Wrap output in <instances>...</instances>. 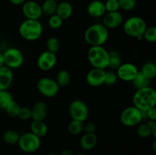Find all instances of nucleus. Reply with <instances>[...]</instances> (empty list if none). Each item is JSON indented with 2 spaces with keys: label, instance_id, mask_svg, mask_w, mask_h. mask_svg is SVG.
<instances>
[{
  "label": "nucleus",
  "instance_id": "f257e3e1",
  "mask_svg": "<svg viewBox=\"0 0 156 155\" xmlns=\"http://www.w3.org/2000/svg\"><path fill=\"white\" fill-rule=\"evenodd\" d=\"M84 38L90 46H103L109 38V30L103 24H94L85 30Z\"/></svg>",
  "mask_w": 156,
  "mask_h": 155
},
{
  "label": "nucleus",
  "instance_id": "f03ea898",
  "mask_svg": "<svg viewBox=\"0 0 156 155\" xmlns=\"http://www.w3.org/2000/svg\"><path fill=\"white\" fill-rule=\"evenodd\" d=\"M133 103L141 111H147L156 105V91L152 87L137 90L133 97Z\"/></svg>",
  "mask_w": 156,
  "mask_h": 155
},
{
  "label": "nucleus",
  "instance_id": "7ed1b4c3",
  "mask_svg": "<svg viewBox=\"0 0 156 155\" xmlns=\"http://www.w3.org/2000/svg\"><path fill=\"white\" fill-rule=\"evenodd\" d=\"M43 25L39 20H24L20 24L18 32L23 39L27 41H35L42 36Z\"/></svg>",
  "mask_w": 156,
  "mask_h": 155
},
{
  "label": "nucleus",
  "instance_id": "20e7f679",
  "mask_svg": "<svg viewBox=\"0 0 156 155\" xmlns=\"http://www.w3.org/2000/svg\"><path fill=\"white\" fill-rule=\"evenodd\" d=\"M88 60L92 68L105 70L108 68L109 52L103 46H91L88 51Z\"/></svg>",
  "mask_w": 156,
  "mask_h": 155
},
{
  "label": "nucleus",
  "instance_id": "39448f33",
  "mask_svg": "<svg viewBox=\"0 0 156 155\" xmlns=\"http://www.w3.org/2000/svg\"><path fill=\"white\" fill-rule=\"evenodd\" d=\"M147 27L146 21L140 16H132L123 22V31L127 36L142 40Z\"/></svg>",
  "mask_w": 156,
  "mask_h": 155
},
{
  "label": "nucleus",
  "instance_id": "423d86ee",
  "mask_svg": "<svg viewBox=\"0 0 156 155\" xmlns=\"http://www.w3.org/2000/svg\"><path fill=\"white\" fill-rule=\"evenodd\" d=\"M18 145L24 153H32L39 150L41 146V138L32 132H25L20 135Z\"/></svg>",
  "mask_w": 156,
  "mask_h": 155
},
{
  "label": "nucleus",
  "instance_id": "0eeeda50",
  "mask_svg": "<svg viewBox=\"0 0 156 155\" xmlns=\"http://www.w3.org/2000/svg\"><path fill=\"white\" fill-rule=\"evenodd\" d=\"M120 119L122 124L127 127L137 126L143 121L142 111L134 106L125 108L120 113Z\"/></svg>",
  "mask_w": 156,
  "mask_h": 155
},
{
  "label": "nucleus",
  "instance_id": "6e6552de",
  "mask_svg": "<svg viewBox=\"0 0 156 155\" xmlns=\"http://www.w3.org/2000/svg\"><path fill=\"white\" fill-rule=\"evenodd\" d=\"M60 87L56 81L50 78L44 77L39 79L37 83V89L38 92L44 97L52 98L59 93Z\"/></svg>",
  "mask_w": 156,
  "mask_h": 155
},
{
  "label": "nucleus",
  "instance_id": "1a4fd4ad",
  "mask_svg": "<svg viewBox=\"0 0 156 155\" xmlns=\"http://www.w3.org/2000/svg\"><path fill=\"white\" fill-rule=\"evenodd\" d=\"M5 66L10 69L18 68L24 63V55L16 47H10L3 53Z\"/></svg>",
  "mask_w": 156,
  "mask_h": 155
},
{
  "label": "nucleus",
  "instance_id": "9d476101",
  "mask_svg": "<svg viewBox=\"0 0 156 155\" xmlns=\"http://www.w3.org/2000/svg\"><path fill=\"white\" fill-rule=\"evenodd\" d=\"M69 112L72 119L85 122L89 115V110L86 103L81 100H75L69 106Z\"/></svg>",
  "mask_w": 156,
  "mask_h": 155
},
{
  "label": "nucleus",
  "instance_id": "9b49d317",
  "mask_svg": "<svg viewBox=\"0 0 156 155\" xmlns=\"http://www.w3.org/2000/svg\"><path fill=\"white\" fill-rule=\"evenodd\" d=\"M22 13L26 19L39 20L42 17L41 5L34 0H28L22 4Z\"/></svg>",
  "mask_w": 156,
  "mask_h": 155
},
{
  "label": "nucleus",
  "instance_id": "f8f14e48",
  "mask_svg": "<svg viewBox=\"0 0 156 155\" xmlns=\"http://www.w3.org/2000/svg\"><path fill=\"white\" fill-rule=\"evenodd\" d=\"M139 71H140L138 70L136 65L130 62L122 63L120 67L116 70L117 78L126 82L132 81Z\"/></svg>",
  "mask_w": 156,
  "mask_h": 155
},
{
  "label": "nucleus",
  "instance_id": "ddd939ff",
  "mask_svg": "<svg viewBox=\"0 0 156 155\" xmlns=\"http://www.w3.org/2000/svg\"><path fill=\"white\" fill-rule=\"evenodd\" d=\"M57 62V57L56 53L44 51L41 53L37 60V65L41 71H47L53 69Z\"/></svg>",
  "mask_w": 156,
  "mask_h": 155
},
{
  "label": "nucleus",
  "instance_id": "4468645a",
  "mask_svg": "<svg viewBox=\"0 0 156 155\" xmlns=\"http://www.w3.org/2000/svg\"><path fill=\"white\" fill-rule=\"evenodd\" d=\"M105 72H106V71L105 69L92 68L87 73V84L89 86L94 87V88L100 87L105 84Z\"/></svg>",
  "mask_w": 156,
  "mask_h": 155
},
{
  "label": "nucleus",
  "instance_id": "2eb2a0df",
  "mask_svg": "<svg viewBox=\"0 0 156 155\" xmlns=\"http://www.w3.org/2000/svg\"><path fill=\"white\" fill-rule=\"evenodd\" d=\"M123 23V18L119 11L113 12H106L103 16L102 24L109 30L120 27Z\"/></svg>",
  "mask_w": 156,
  "mask_h": 155
},
{
  "label": "nucleus",
  "instance_id": "dca6fc26",
  "mask_svg": "<svg viewBox=\"0 0 156 155\" xmlns=\"http://www.w3.org/2000/svg\"><path fill=\"white\" fill-rule=\"evenodd\" d=\"M31 119L37 121H44L48 113V106L45 102L38 101L31 108Z\"/></svg>",
  "mask_w": 156,
  "mask_h": 155
},
{
  "label": "nucleus",
  "instance_id": "f3484780",
  "mask_svg": "<svg viewBox=\"0 0 156 155\" xmlns=\"http://www.w3.org/2000/svg\"><path fill=\"white\" fill-rule=\"evenodd\" d=\"M87 12L92 18H101L106 13L105 2L101 0H93L87 6Z\"/></svg>",
  "mask_w": 156,
  "mask_h": 155
},
{
  "label": "nucleus",
  "instance_id": "a211bd4d",
  "mask_svg": "<svg viewBox=\"0 0 156 155\" xmlns=\"http://www.w3.org/2000/svg\"><path fill=\"white\" fill-rule=\"evenodd\" d=\"M14 75L12 69L6 66L0 68V91L8 90L12 85Z\"/></svg>",
  "mask_w": 156,
  "mask_h": 155
},
{
  "label": "nucleus",
  "instance_id": "6ab92c4d",
  "mask_svg": "<svg viewBox=\"0 0 156 155\" xmlns=\"http://www.w3.org/2000/svg\"><path fill=\"white\" fill-rule=\"evenodd\" d=\"M98 143V137L95 133H85L79 140V145L83 150H90L94 148Z\"/></svg>",
  "mask_w": 156,
  "mask_h": 155
},
{
  "label": "nucleus",
  "instance_id": "aec40b11",
  "mask_svg": "<svg viewBox=\"0 0 156 155\" xmlns=\"http://www.w3.org/2000/svg\"><path fill=\"white\" fill-rule=\"evenodd\" d=\"M73 12V7L70 2L67 1H62L58 3L56 14L62 20H67L72 16Z\"/></svg>",
  "mask_w": 156,
  "mask_h": 155
},
{
  "label": "nucleus",
  "instance_id": "412c9836",
  "mask_svg": "<svg viewBox=\"0 0 156 155\" xmlns=\"http://www.w3.org/2000/svg\"><path fill=\"white\" fill-rule=\"evenodd\" d=\"M30 132L34 134L40 138L47 135L48 132V126L44 121H37L33 120L30 125Z\"/></svg>",
  "mask_w": 156,
  "mask_h": 155
},
{
  "label": "nucleus",
  "instance_id": "4be33fe9",
  "mask_svg": "<svg viewBox=\"0 0 156 155\" xmlns=\"http://www.w3.org/2000/svg\"><path fill=\"white\" fill-rule=\"evenodd\" d=\"M57 5L58 2L55 0H44L42 5H41L43 15L50 17L56 14Z\"/></svg>",
  "mask_w": 156,
  "mask_h": 155
},
{
  "label": "nucleus",
  "instance_id": "5701e85b",
  "mask_svg": "<svg viewBox=\"0 0 156 155\" xmlns=\"http://www.w3.org/2000/svg\"><path fill=\"white\" fill-rule=\"evenodd\" d=\"M20 138V134L18 131L14 129H9L5 131L2 135V139L5 144L9 145H14L18 144V141Z\"/></svg>",
  "mask_w": 156,
  "mask_h": 155
},
{
  "label": "nucleus",
  "instance_id": "b1692460",
  "mask_svg": "<svg viewBox=\"0 0 156 155\" xmlns=\"http://www.w3.org/2000/svg\"><path fill=\"white\" fill-rule=\"evenodd\" d=\"M121 64V56H120V53L116 50H112V51L109 52L108 68L112 70H117Z\"/></svg>",
  "mask_w": 156,
  "mask_h": 155
},
{
  "label": "nucleus",
  "instance_id": "393cba45",
  "mask_svg": "<svg viewBox=\"0 0 156 155\" xmlns=\"http://www.w3.org/2000/svg\"><path fill=\"white\" fill-rule=\"evenodd\" d=\"M140 72L151 81L156 76V65L153 62H146L142 66Z\"/></svg>",
  "mask_w": 156,
  "mask_h": 155
},
{
  "label": "nucleus",
  "instance_id": "a878e982",
  "mask_svg": "<svg viewBox=\"0 0 156 155\" xmlns=\"http://www.w3.org/2000/svg\"><path fill=\"white\" fill-rule=\"evenodd\" d=\"M133 84V86L136 88L137 90L141 89V88H146V87L149 86V83H150V80L146 77L144 74H142L140 71H139L138 74H136L133 80L131 81Z\"/></svg>",
  "mask_w": 156,
  "mask_h": 155
},
{
  "label": "nucleus",
  "instance_id": "bb28decb",
  "mask_svg": "<svg viewBox=\"0 0 156 155\" xmlns=\"http://www.w3.org/2000/svg\"><path fill=\"white\" fill-rule=\"evenodd\" d=\"M84 129V122L81 121H78V120L72 119L71 121L69 122L68 127V132H69L71 135H80L82 132H83Z\"/></svg>",
  "mask_w": 156,
  "mask_h": 155
},
{
  "label": "nucleus",
  "instance_id": "cd10ccee",
  "mask_svg": "<svg viewBox=\"0 0 156 155\" xmlns=\"http://www.w3.org/2000/svg\"><path fill=\"white\" fill-rule=\"evenodd\" d=\"M59 87H66L71 81V75L66 70H60L56 74V78L55 80Z\"/></svg>",
  "mask_w": 156,
  "mask_h": 155
},
{
  "label": "nucleus",
  "instance_id": "c85d7f7f",
  "mask_svg": "<svg viewBox=\"0 0 156 155\" xmlns=\"http://www.w3.org/2000/svg\"><path fill=\"white\" fill-rule=\"evenodd\" d=\"M13 100L12 94L8 90L0 91V109L5 110L8 105Z\"/></svg>",
  "mask_w": 156,
  "mask_h": 155
},
{
  "label": "nucleus",
  "instance_id": "c756f323",
  "mask_svg": "<svg viewBox=\"0 0 156 155\" xmlns=\"http://www.w3.org/2000/svg\"><path fill=\"white\" fill-rule=\"evenodd\" d=\"M46 48L47 51L53 53H56L60 48V42L59 39L54 36L50 37L46 42Z\"/></svg>",
  "mask_w": 156,
  "mask_h": 155
},
{
  "label": "nucleus",
  "instance_id": "7c9ffc66",
  "mask_svg": "<svg viewBox=\"0 0 156 155\" xmlns=\"http://www.w3.org/2000/svg\"><path fill=\"white\" fill-rule=\"evenodd\" d=\"M20 109H21V106L16 101L13 100L8 105L7 107L5 109V111L8 114V115L15 118V117H18Z\"/></svg>",
  "mask_w": 156,
  "mask_h": 155
},
{
  "label": "nucleus",
  "instance_id": "2f4dec72",
  "mask_svg": "<svg viewBox=\"0 0 156 155\" xmlns=\"http://www.w3.org/2000/svg\"><path fill=\"white\" fill-rule=\"evenodd\" d=\"M136 134L142 138H146L151 135V128L147 123H140L136 128Z\"/></svg>",
  "mask_w": 156,
  "mask_h": 155
},
{
  "label": "nucleus",
  "instance_id": "473e14b6",
  "mask_svg": "<svg viewBox=\"0 0 156 155\" xmlns=\"http://www.w3.org/2000/svg\"><path fill=\"white\" fill-rule=\"evenodd\" d=\"M143 38L149 43H155L156 41V27L154 26L146 27Z\"/></svg>",
  "mask_w": 156,
  "mask_h": 155
},
{
  "label": "nucleus",
  "instance_id": "72a5a7b5",
  "mask_svg": "<svg viewBox=\"0 0 156 155\" xmlns=\"http://www.w3.org/2000/svg\"><path fill=\"white\" fill-rule=\"evenodd\" d=\"M62 22H63V20L61 18H59L56 14L50 16L48 19V25L50 28L54 29H59V27H61V26L62 25Z\"/></svg>",
  "mask_w": 156,
  "mask_h": 155
},
{
  "label": "nucleus",
  "instance_id": "f704fd0d",
  "mask_svg": "<svg viewBox=\"0 0 156 155\" xmlns=\"http://www.w3.org/2000/svg\"><path fill=\"white\" fill-rule=\"evenodd\" d=\"M120 5V9L129 12L132 11L136 5V0H118Z\"/></svg>",
  "mask_w": 156,
  "mask_h": 155
},
{
  "label": "nucleus",
  "instance_id": "c9c22d12",
  "mask_svg": "<svg viewBox=\"0 0 156 155\" xmlns=\"http://www.w3.org/2000/svg\"><path fill=\"white\" fill-rule=\"evenodd\" d=\"M117 73L114 72V71H106L105 72V84L107 85H114L117 81Z\"/></svg>",
  "mask_w": 156,
  "mask_h": 155
},
{
  "label": "nucleus",
  "instance_id": "e433bc0d",
  "mask_svg": "<svg viewBox=\"0 0 156 155\" xmlns=\"http://www.w3.org/2000/svg\"><path fill=\"white\" fill-rule=\"evenodd\" d=\"M106 12H117L120 9L118 0H107L105 2Z\"/></svg>",
  "mask_w": 156,
  "mask_h": 155
},
{
  "label": "nucleus",
  "instance_id": "4c0bfd02",
  "mask_svg": "<svg viewBox=\"0 0 156 155\" xmlns=\"http://www.w3.org/2000/svg\"><path fill=\"white\" fill-rule=\"evenodd\" d=\"M18 118L21 120H28L31 119V109L27 106H21L19 112H18Z\"/></svg>",
  "mask_w": 156,
  "mask_h": 155
},
{
  "label": "nucleus",
  "instance_id": "58836bf2",
  "mask_svg": "<svg viewBox=\"0 0 156 155\" xmlns=\"http://www.w3.org/2000/svg\"><path fill=\"white\" fill-rule=\"evenodd\" d=\"M97 129L95 123L93 122H88L87 123L84 124L83 131L85 133H95V131Z\"/></svg>",
  "mask_w": 156,
  "mask_h": 155
},
{
  "label": "nucleus",
  "instance_id": "ea45409f",
  "mask_svg": "<svg viewBox=\"0 0 156 155\" xmlns=\"http://www.w3.org/2000/svg\"><path fill=\"white\" fill-rule=\"evenodd\" d=\"M146 116L147 119H149V120H153L155 121L156 120V108L152 107L151 109H149V110L146 111Z\"/></svg>",
  "mask_w": 156,
  "mask_h": 155
},
{
  "label": "nucleus",
  "instance_id": "a19ab883",
  "mask_svg": "<svg viewBox=\"0 0 156 155\" xmlns=\"http://www.w3.org/2000/svg\"><path fill=\"white\" fill-rule=\"evenodd\" d=\"M9 1L12 5H22L27 0H9Z\"/></svg>",
  "mask_w": 156,
  "mask_h": 155
},
{
  "label": "nucleus",
  "instance_id": "79ce46f5",
  "mask_svg": "<svg viewBox=\"0 0 156 155\" xmlns=\"http://www.w3.org/2000/svg\"><path fill=\"white\" fill-rule=\"evenodd\" d=\"M60 155H74V153L70 149H64L61 151Z\"/></svg>",
  "mask_w": 156,
  "mask_h": 155
},
{
  "label": "nucleus",
  "instance_id": "37998d69",
  "mask_svg": "<svg viewBox=\"0 0 156 155\" xmlns=\"http://www.w3.org/2000/svg\"><path fill=\"white\" fill-rule=\"evenodd\" d=\"M2 66H5L4 56H3V53H1V52H0V68Z\"/></svg>",
  "mask_w": 156,
  "mask_h": 155
},
{
  "label": "nucleus",
  "instance_id": "c03bdc74",
  "mask_svg": "<svg viewBox=\"0 0 156 155\" xmlns=\"http://www.w3.org/2000/svg\"><path fill=\"white\" fill-rule=\"evenodd\" d=\"M152 146H153L154 151H155V150H156V141H155V140H154L153 144H152Z\"/></svg>",
  "mask_w": 156,
  "mask_h": 155
},
{
  "label": "nucleus",
  "instance_id": "a18cd8bd",
  "mask_svg": "<svg viewBox=\"0 0 156 155\" xmlns=\"http://www.w3.org/2000/svg\"><path fill=\"white\" fill-rule=\"evenodd\" d=\"M74 155H88L87 153H76V154H74Z\"/></svg>",
  "mask_w": 156,
  "mask_h": 155
},
{
  "label": "nucleus",
  "instance_id": "49530a36",
  "mask_svg": "<svg viewBox=\"0 0 156 155\" xmlns=\"http://www.w3.org/2000/svg\"><path fill=\"white\" fill-rule=\"evenodd\" d=\"M47 155H58V154H56V153H48V154Z\"/></svg>",
  "mask_w": 156,
  "mask_h": 155
},
{
  "label": "nucleus",
  "instance_id": "de8ad7c7",
  "mask_svg": "<svg viewBox=\"0 0 156 155\" xmlns=\"http://www.w3.org/2000/svg\"><path fill=\"white\" fill-rule=\"evenodd\" d=\"M55 1H56L58 3H59V2H62V0H55Z\"/></svg>",
  "mask_w": 156,
  "mask_h": 155
},
{
  "label": "nucleus",
  "instance_id": "09e8293b",
  "mask_svg": "<svg viewBox=\"0 0 156 155\" xmlns=\"http://www.w3.org/2000/svg\"><path fill=\"white\" fill-rule=\"evenodd\" d=\"M0 2H1V0H0Z\"/></svg>",
  "mask_w": 156,
  "mask_h": 155
},
{
  "label": "nucleus",
  "instance_id": "8fccbe9b",
  "mask_svg": "<svg viewBox=\"0 0 156 155\" xmlns=\"http://www.w3.org/2000/svg\"><path fill=\"white\" fill-rule=\"evenodd\" d=\"M43 1H44V0H43Z\"/></svg>",
  "mask_w": 156,
  "mask_h": 155
}]
</instances>
